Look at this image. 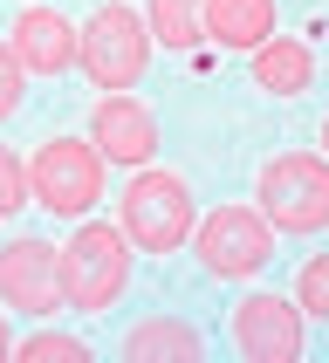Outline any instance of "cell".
I'll return each instance as SVG.
<instances>
[{"label": "cell", "mask_w": 329, "mask_h": 363, "mask_svg": "<svg viewBox=\"0 0 329 363\" xmlns=\"http://www.w3.org/2000/svg\"><path fill=\"white\" fill-rule=\"evenodd\" d=\"M130 281V240H123V226H76L69 247H62V295L82 308V315H96L110 308Z\"/></svg>", "instance_id": "6da1fadb"}, {"label": "cell", "mask_w": 329, "mask_h": 363, "mask_svg": "<svg viewBox=\"0 0 329 363\" xmlns=\"http://www.w3.org/2000/svg\"><path fill=\"white\" fill-rule=\"evenodd\" d=\"M192 192H185L179 172H138L130 192H123V240L144 247V254H179L192 240Z\"/></svg>", "instance_id": "7a4b0ae2"}, {"label": "cell", "mask_w": 329, "mask_h": 363, "mask_svg": "<svg viewBox=\"0 0 329 363\" xmlns=\"http://www.w3.org/2000/svg\"><path fill=\"white\" fill-rule=\"evenodd\" d=\"M28 192H35L41 213H62V220L89 213L103 199V151L82 138H48L28 164Z\"/></svg>", "instance_id": "3957f363"}, {"label": "cell", "mask_w": 329, "mask_h": 363, "mask_svg": "<svg viewBox=\"0 0 329 363\" xmlns=\"http://www.w3.org/2000/svg\"><path fill=\"white\" fill-rule=\"evenodd\" d=\"M261 220H274L281 233H316L329 226V164L308 151L261 164Z\"/></svg>", "instance_id": "277c9868"}, {"label": "cell", "mask_w": 329, "mask_h": 363, "mask_svg": "<svg viewBox=\"0 0 329 363\" xmlns=\"http://www.w3.org/2000/svg\"><path fill=\"white\" fill-rule=\"evenodd\" d=\"M144 55H151V28L130 7H96L89 28L76 35V62L89 69L96 89H130L144 76Z\"/></svg>", "instance_id": "5b68a950"}, {"label": "cell", "mask_w": 329, "mask_h": 363, "mask_svg": "<svg viewBox=\"0 0 329 363\" xmlns=\"http://www.w3.org/2000/svg\"><path fill=\"white\" fill-rule=\"evenodd\" d=\"M0 302L7 308H28V315H55L69 295H62V247L55 240H21L0 247Z\"/></svg>", "instance_id": "8992f818"}, {"label": "cell", "mask_w": 329, "mask_h": 363, "mask_svg": "<svg viewBox=\"0 0 329 363\" xmlns=\"http://www.w3.org/2000/svg\"><path fill=\"white\" fill-rule=\"evenodd\" d=\"M199 233V267L206 274H220V281H240V274H254V267L274 254V233H267L261 213H247V206H220L206 226H192Z\"/></svg>", "instance_id": "52a82bcc"}, {"label": "cell", "mask_w": 329, "mask_h": 363, "mask_svg": "<svg viewBox=\"0 0 329 363\" xmlns=\"http://www.w3.org/2000/svg\"><path fill=\"white\" fill-rule=\"evenodd\" d=\"M233 343L254 363H295L302 357V308L281 295H247L233 308Z\"/></svg>", "instance_id": "ba28073f"}, {"label": "cell", "mask_w": 329, "mask_h": 363, "mask_svg": "<svg viewBox=\"0 0 329 363\" xmlns=\"http://www.w3.org/2000/svg\"><path fill=\"white\" fill-rule=\"evenodd\" d=\"M89 144H96L110 164H144L158 151V117H151L138 96L110 89V96L96 103V117H89Z\"/></svg>", "instance_id": "9c48e42d"}, {"label": "cell", "mask_w": 329, "mask_h": 363, "mask_svg": "<svg viewBox=\"0 0 329 363\" xmlns=\"http://www.w3.org/2000/svg\"><path fill=\"white\" fill-rule=\"evenodd\" d=\"M14 62L21 69H41V76H62L69 62H76V28L62 14H48V7H28V14L14 21Z\"/></svg>", "instance_id": "30bf717a"}, {"label": "cell", "mask_w": 329, "mask_h": 363, "mask_svg": "<svg viewBox=\"0 0 329 363\" xmlns=\"http://www.w3.org/2000/svg\"><path fill=\"white\" fill-rule=\"evenodd\" d=\"M199 35L220 48H261L274 35V0H199Z\"/></svg>", "instance_id": "8fae6325"}, {"label": "cell", "mask_w": 329, "mask_h": 363, "mask_svg": "<svg viewBox=\"0 0 329 363\" xmlns=\"http://www.w3.org/2000/svg\"><path fill=\"white\" fill-rule=\"evenodd\" d=\"M254 82H261L267 96H302L308 82H316V55H308V41L267 35L261 48H254Z\"/></svg>", "instance_id": "7c38bea8"}, {"label": "cell", "mask_w": 329, "mask_h": 363, "mask_svg": "<svg viewBox=\"0 0 329 363\" xmlns=\"http://www.w3.org/2000/svg\"><path fill=\"white\" fill-rule=\"evenodd\" d=\"M123 357L130 363H199V329L179 323V315H151L123 336Z\"/></svg>", "instance_id": "4fadbf2b"}, {"label": "cell", "mask_w": 329, "mask_h": 363, "mask_svg": "<svg viewBox=\"0 0 329 363\" xmlns=\"http://www.w3.org/2000/svg\"><path fill=\"white\" fill-rule=\"evenodd\" d=\"M144 28H151L164 48H192V41H199V0H151Z\"/></svg>", "instance_id": "5bb4252c"}, {"label": "cell", "mask_w": 329, "mask_h": 363, "mask_svg": "<svg viewBox=\"0 0 329 363\" xmlns=\"http://www.w3.org/2000/svg\"><path fill=\"white\" fill-rule=\"evenodd\" d=\"M21 357L28 363H89V343L82 336H62V329H41V336L21 343Z\"/></svg>", "instance_id": "9a60e30c"}, {"label": "cell", "mask_w": 329, "mask_h": 363, "mask_svg": "<svg viewBox=\"0 0 329 363\" xmlns=\"http://www.w3.org/2000/svg\"><path fill=\"white\" fill-rule=\"evenodd\" d=\"M295 308H308V315H323V323H329V254H316V261L302 267V281H295Z\"/></svg>", "instance_id": "2e32d148"}, {"label": "cell", "mask_w": 329, "mask_h": 363, "mask_svg": "<svg viewBox=\"0 0 329 363\" xmlns=\"http://www.w3.org/2000/svg\"><path fill=\"white\" fill-rule=\"evenodd\" d=\"M21 206H28V164L0 144V220H7V213H21Z\"/></svg>", "instance_id": "e0dca14e"}, {"label": "cell", "mask_w": 329, "mask_h": 363, "mask_svg": "<svg viewBox=\"0 0 329 363\" xmlns=\"http://www.w3.org/2000/svg\"><path fill=\"white\" fill-rule=\"evenodd\" d=\"M21 82H28V69L14 62V48H0V117L21 110Z\"/></svg>", "instance_id": "ac0fdd59"}, {"label": "cell", "mask_w": 329, "mask_h": 363, "mask_svg": "<svg viewBox=\"0 0 329 363\" xmlns=\"http://www.w3.org/2000/svg\"><path fill=\"white\" fill-rule=\"evenodd\" d=\"M0 357H14V336H7V329H0Z\"/></svg>", "instance_id": "d6986e66"}, {"label": "cell", "mask_w": 329, "mask_h": 363, "mask_svg": "<svg viewBox=\"0 0 329 363\" xmlns=\"http://www.w3.org/2000/svg\"><path fill=\"white\" fill-rule=\"evenodd\" d=\"M323 144H329V117H323Z\"/></svg>", "instance_id": "ffe728a7"}]
</instances>
